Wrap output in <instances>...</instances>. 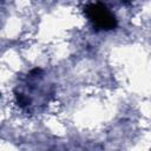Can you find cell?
Returning a JSON list of instances; mask_svg holds the SVG:
<instances>
[{
    "mask_svg": "<svg viewBox=\"0 0 151 151\" xmlns=\"http://www.w3.org/2000/svg\"><path fill=\"white\" fill-rule=\"evenodd\" d=\"M85 14L88 20L99 29H112L117 26L114 15L103 4H90L85 7Z\"/></svg>",
    "mask_w": 151,
    "mask_h": 151,
    "instance_id": "1",
    "label": "cell"
}]
</instances>
